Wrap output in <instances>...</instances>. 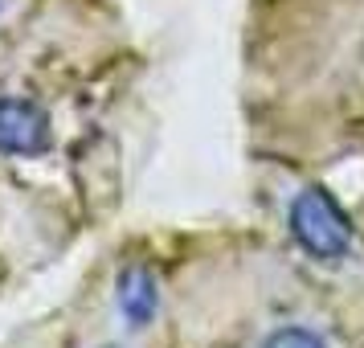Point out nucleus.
Masks as SVG:
<instances>
[{
	"instance_id": "obj_4",
	"label": "nucleus",
	"mask_w": 364,
	"mask_h": 348,
	"mask_svg": "<svg viewBox=\"0 0 364 348\" xmlns=\"http://www.w3.org/2000/svg\"><path fill=\"white\" fill-rule=\"evenodd\" d=\"M258 348H328V344H323V336H319V332L299 328V324H287V328L270 332Z\"/></svg>"
},
{
	"instance_id": "obj_2",
	"label": "nucleus",
	"mask_w": 364,
	"mask_h": 348,
	"mask_svg": "<svg viewBox=\"0 0 364 348\" xmlns=\"http://www.w3.org/2000/svg\"><path fill=\"white\" fill-rule=\"evenodd\" d=\"M50 148V115L29 99L0 95V156H37Z\"/></svg>"
},
{
	"instance_id": "obj_1",
	"label": "nucleus",
	"mask_w": 364,
	"mask_h": 348,
	"mask_svg": "<svg viewBox=\"0 0 364 348\" xmlns=\"http://www.w3.org/2000/svg\"><path fill=\"white\" fill-rule=\"evenodd\" d=\"M291 233H295L299 246L307 250L311 258H319V263H336L352 246V221L331 201L328 189H319V184L303 189L291 201Z\"/></svg>"
},
{
	"instance_id": "obj_3",
	"label": "nucleus",
	"mask_w": 364,
	"mask_h": 348,
	"mask_svg": "<svg viewBox=\"0 0 364 348\" xmlns=\"http://www.w3.org/2000/svg\"><path fill=\"white\" fill-rule=\"evenodd\" d=\"M119 312L127 315V324L144 328L160 312V287L148 266H123L119 275Z\"/></svg>"
}]
</instances>
